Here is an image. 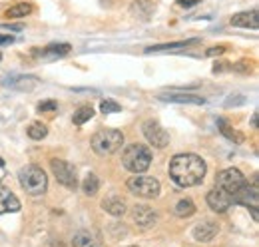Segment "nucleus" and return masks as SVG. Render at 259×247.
<instances>
[{
  "label": "nucleus",
  "instance_id": "f257e3e1",
  "mask_svg": "<svg viewBox=\"0 0 259 247\" xmlns=\"http://www.w3.org/2000/svg\"><path fill=\"white\" fill-rule=\"evenodd\" d=\"M207 166L195 154H178L169 161V178L180 187L199 185L205 178Z\"/></svg>",
  "mask_w": 259,
  "mask_h": 247
},
{
  "label": "nucleus",
  "instance_id": "f03ea898",
  "mask_svg": "<svg viewBox=\"0 0 259 247\" xmlns=\"http://www.w3.org/2000/svg\"><path fill=\"white\" fill-rule=\"evenodd\" d=\"M122 163L132 174H144L152 166V152L144 144H130L122 154Z\"/></svg>",
  "mask_w": 259,
  "mask_h": 247
},
{
  "label": "nucleus",
  "instance_id": "7ed1b4c3",
  "mask_svg": "<svg viewBox=\"0 0 259 247\" xmlns=\"http://www.w3.org/2000/svg\"><path fill=\"white\" fill-rule=\"evenodd\" d=\"M18 182L22 185V189L30 195H42L48 187V178L44 174L42 168L38 166H26L18 172Z\"/></svg>",
  "mask_w": 259,
  "mask_h": 247
},
{
  "label": "nucleus",
  "instance_id": "20e7f679",
  "mask_svg": "<svg viewBox=\"0 0 259 247\" xmlns=\"http://www.w3.org/2000/svg\"><path fill=\"white\" fill-rule=\"evenodd\" d=\"M92 150L98 155H112L124 144V134L120 130H100L92 136Z\"/></svg>",
  "mask_w": 259,
  "mask_h": 247
},
{
  "label": "nucleus",
  "instance_id": "39448f33",
  "mask_svg": "<svg viewBox=\"0 0 259 247\" xmlns=\"http://www.w3.org/2000/svg\"><path fill=\"white\" fill-rule=\"evenodd\" d=\"M128 189L134 195H138V197L154 199V197L160 195L162 185H160L158 180H154V178H150V176H140V174H138V176H134V178L128 180Z\"/></svg>",
  "mask_w": 259,
  "mask_h": 247
},
{
  "label": "nucleus",
  "instance_id": "423d86ee",
  "mask_svg": "<svg viewBox=\"0 0 259 247\" xmlns=\"http://www.w3.org/2000/svg\"><path fill=\"white\" fill-rule=\"evenodd\" d=\"M245 184H247L245 176H243L239 170H235V168H227L224 172H220L218 178H215V187H220V189H224L226 193H229V195L233 197V201H235L237 191Z\"/></svg>",
  "mask_w": 259,
  "mask_h": 247
},
{
  "label": "nucleus",
  "instance_id": "0eeeda50",
  "mask_svg": "<svg viewBox=\"0 0 259 247\" xmlns=\"http://www.w3.org/2000/svg\"><path fill=\"white\" fill-rule=\"evenodd\" d=\"M50 168H52V174L56 176L58 184H62L68 189H76L78 178H76V170H74L72 163H68L64 159H52Z\"/></svg>",
  "mask_w": 259,
  "mask_h": 247
},
{
  "label": "nucleus",
  "instance_id": "6e6552de",
  "mask_svg": "<svg viewBox=\"0 0 259 247\" xmlns=\"http://www.w3.org/2000/svg\"><path fill=\"white\" fill-rule=\"evenodd\" d=\"M144 136H146V140L154 146V148H158V150H163L167 144H169V134L165 132V128H163L160 122H156V120H148V122L144 124Z\"/></svg>",
  "mask_w": 259,
  "mask_h": 247
},
{
  "label": "nucleus",
  "instance_id": "1a4fd4ad",
  "mask_svg": "<svg viewBox=\"0 0 259 247\" xmlns=\"http://www.w3.org/2000/svg\"><path fill=\"white\" fill-rule=\"evenodd\" d=\"M132 217H134V221H136V225L140 229H150L158 221L156 212L150 205H146V203H136L134 210H132Z\"/></svg>",
  "mask_w": 259,
  "mask_h": 247
},
{
  "label": "nucleus",
  "instance_id": "9d476101",
  "mask_svg": "<svg viewBox=\"0 0 259 247\" xmlns=\"http://www.w3.org/2000/svg\"><path fill=\"white\" fill-rule=\"evenodd\" d=\"M231 203H235L233 197H231L229 193H226L224 189H220V187H213V189L207 193V205H209L213 212H218V214L227 212V210L231 208Z\"/></svg>",
  "mask_w": 259,
  "mask_h": 247
},
{
  "label": "nucleus",
  "instance_id": "9b49d317",
  "mask_svg": "<svg viewBox=\"0 0 259 247\" xmlns=\"http://www.w3.org/2000/svg\"><path fill=\"white\" fill-rule=\"evenodd\" d=\"M235 203H243V205H247L249 210H255L259 205V191H257V182H253V184H245L239 191H237V195H235Z\"/></svg>",
  "mask_w": 259,
  "mask_h": 247
},
{
  "label": "nucleus",
  "instance_id": "f8f14e48",
  "mask_svg": "<svg viewBox=\"0 0 259 247\" xmlns=\"http://www.w3.org/2000/svg\"><path fill=\"white\" fill-rule=\"evenodd\" d=\"M220 233V225L215 221H201L194 227V239L199 243H209Z\"/></svg>",
  "mask_w": 259,
  "mask_h": 247
},
{
  "label": "nucleus",
  "instance_id": "ddd939ff",
  "mask_svg": "<svg viewBox=\"0 0 259 247\" xmlns=\"http://www.w3.org/2000/svg\"><path fill=\"white\" fill-rule=\"evenodd\" d=\"M16 212H20L18 197L10 189L0 185V214H16Z\"/></svg>",
  "mask_w": 259,
  "mask_h": 247
},
{
  "label": "nucleus",
  "instance_id": "4468645a",
  "mask_svg": "<svg viewBox=\"0 0 259 247\" xmlns=\"http://www.w3.org/2000/svg\"><path fill=\"white\" fill-rule=\"evenodd\" d=\"M231 26H237V28H257L259 26V16L257 10H251V12H239L235 16H231Z\"/></svg>",
  "mask_w": 259,
  "mask_h": 247
},
{
  "label": "nucleus",
  "instance_id": "2eb2a0df",
  "mask_svg": "<svg viewBox=\"0 0 259 247\" xmlns=\"http://www.w3.org/2000/svg\"><path fill=\"white\" fill-rule=\"evenodd\" d=\"M160 100L174 102V104H195V106H203L205 104V100L201 96H195V94H160Z\"/></svg>",
  "mask_w": 259,
  "mask_h": 247
},
{
  "label": "nucleus",
  "instance_id": "dca6fc26",
  "mask_svg": "<svg viewBox=\"0 0 259 247\" xmlns=\"http://www.w3.org/2000/svg\"><path fill=\"white\" fill-rule=\"evenodd\" d=\"M132 14L136 16V18H140V20H150V16L154 14V10H156V4L152 2V0H134V4H132Z\"/></svg>",
  "mask_w": 259,
  "mask_h": 247
},
{
  "label": "nucleus",
  "instance_id": "f3484780",
  "mask_svg": "<svg viewBox=\"0 0 259 247\" xmlns=\"http://www.w3.org/2000/svg\"><path fill=\"white\" fill-rule=\"evenodd\" d=\"M38 80L34 76H14V78H8L4 82V86H10V88H16V90H22V92H30L36 88Z\"/></svg>",
  "mask_w": 259,
  "mask_h": 247
},
{
  "label": "nucleus",
  "instance_id": "a211bd4d",
  "mask_svg": "<svg viewBox=\"0 0 259 247\" xmlns=\"http://www.w3.org/2000/svg\"><path fill=\"white\" fill-rule=\"evenodd\" d=\"M102 210L114 217H120L126 214V201L122 197H106L102 201Z\"/></svg>",
  "mask_w": 259,
  "mask_h": 247
},
{
  "label": "nucleus",
  "instance_id": "6ab92c4d",
  "mask_svg": "<svg viewBox=\"0 0 259 247\" xmlns=\"http://www.w3.org/2000/svg\"><path fill=\"white\" fill-rule=\"evenodd\" d=\"M72 245L74 247H100V239L94 231H88V229H82L74 235L72 239Z\"/></svg>",
  "mask_w": 259,
  "mask_h": 247
},
{
  "label": "nucleus",
  "instance_id": "aec40b11",
  "mask_svg": "<svg viewBox=\"0 0 259 247\" xmlns=\"http://www.w3.org/2000/svg\"><path fill=\"white\" fill-rule=\"evenodd\" d=\"M199 40H186V42H171V44H158V46H150L146 48V54H152V52H176V50H182V48H188V46H194Z\"/></svg>",
  "mask_w": 259,
  "mask_h": 247
},
{
  "label": "nucleus",
  "instance_id": "412c9836",
  "mask_svg": "<svg viewBox=\"0 0 259 247\" xmlns=\"http://www.w3.org/2000/svg\"><path fill=\"white\" fill-rule=\"evenodd\" d=\"M218 128H220V132L226 136L229 142H233V144H241V142H243V136H241L239 132H235V130L229 126V122L224 120V118H218Z\"/></svg>",
  "mask_w": 259,
  "mask_h": 247
},
{
  "label": "nucleus",
  "instance_id": "4be33fe9",
  "mask_svg": "<svg viewBox=\"0 0 259 247\" xmlns=\"http://www.w3.org/2000/svg\"><path fill=\"white\" fill-rule=\"evenodd\" d=\"M68 52H70V44H50V46H46L42 52H36V54L50 56V58H58V56H64Z\"/></svg>",
  "mask_w": 259,
  "mask_h": 247
},
{
  "label": "nucleus",
  "instance_id": "5701e85b",
  "mask_svg": "<svg viewBox=\"0 0 259 247\" xmlns=\"http://www.w3.org/2000/svg\"><path fill=\"white\" fill-rule=\"evenodd\" d=\"M176 216L178 217H190V216H194L195 214V203L192 201V199H180L178 203H176Z\"/></svg>",
  "mask_w": 259,
  "mask_h": 247
},
{
  "label": "nucleus",
  "instance_id": "b1692460",
  "mask_svg": "<svg viewBox=\"0 0 259 247\" xmlns=\"http://www.w3.org/2000/svg\"><path fill=\"white\" fill-rule=\"evenodd\" d=\"M30 12H32V4L20 2V4L8 8V10H6V16H8V18H24V16H28Z\"/></svg>",
  "mask_w": 259,
  "mask_h": 247
},
{
  "label": "nucleus",
  "instance_id": "393cba45",
  "mask_svg": "<svg viewBox=\"0 0 259 247\" xmlns=\"http://www.w3.org/2000/svg\"><path fill=\"white\" fill-rule=\"evenodd\" d=\"M98 189H100V180H98L96 174H88L86 176V180L82 182V191L86 193V195H96Z\"/></svg>",
  "mask_w": 259,
  "mask_h": 247
},
{
  "label": "nucleus",
  "instance_id": "a878e982",
  "mask_svg": "<svg viewBox=\"0 0 259 247\" xmlns=\"http://www.w3.org/2000/svg\"><path fill=\"white\" fill-rule=\"evenodd\" d=\"M92 116H94L92 106H82V108H78V112H74L72 122H74V126H84L88 120H92Z\"/></svg>",
  "mask_w": 259,
  "mask_h": 247
},
{
  "label": "nucleus",
  "instance_id": "bb28decb",
  "mask_svg": "<svg viewBox=\"0 0 259 247\" xmlns=\"http://www.w3.org/2000/svg\"><path fill=\"white\" fill-rule=\"evenodd\" d=\"M28 136H30L32 140H44V138L48 136V128H46L44 124H32V126L28 128Z\"/></svg>",
  "mask_w": 259,
  "mask_h": 247
},
{
  "label": "nucleus",
  "instance_id": "cd10ccee",
  "mask_svg": "<svg viewBox=\"0 0 259 247\" xmlns=\"http://www.w3.org/2000/svg\"><path fill=\"white\" fill-rule=\"evenodd\" d=\"M100 110H102L104 114H116V112H122L120 104H116V102H112V100H104V102L100 104Z\"/></svg>",
  "mask_w": 259,
  "mask_h": 247
},
{
  "label": "nucleus",
  "instance_id": "c85d7f7f",
  "mask_svg": "<svg viewBox=\"0 0 259 247\" xmlns=\"http://www.w3.org/2000/svg\"><path fill=\"white\" fill-rule=\"evenodd\" d=\"M58 104L56 102H40L38 104V112H56Z\"/></svg>",
  "mask_w": 259,
  "mask_h": 247
},
{
  "label": "nucleus",
  "instance_id": "c756f323",
  "mask_svg": "<svg viewBox=\"0 0 259 247\" xmlns=\"http://www.w3.org/2000/svg\"><path fill=\"white\" fill-rule=\"evenodd\" d=\"M237 96H239V94H237ZM243 102H245L243 96H239V98H229V100L226 102V106L227 108H231V106H239V104H243Z\"/></svg>",
  "mask_w": 259,
  "mask_h": 247
},
{
  "label": "nucleus",
  "instance_id": "7c9ffc66",
  "mask_svg": "<svg viewBox=\"0 0 259 247\" xmlns=\"http://www.w3.org/2000/svg\"><path fill=\"white\" fill-rule=\"evenodd\" d=\"M224 52H226L224 46H213V48L207 50V56H220V54H224Z\"/></svg>",
  "mask_w": 259,
  "mask_h": 247
},
{
  "label": "nucleus",
  "instance_id": "2f4dec72",
  "mask_svg": "<svg viewBox=\"0 0 259 247\" xmlns=\"http://www.w3.org/2000/svg\"><path fill=\"white\" fill-rule=\"evenodd\" d=\"M12 42H14V36H10V34H0V46L12 44Z\"/></svg>",
  "mask_w": 259,
  "mask_h": 247
},
{
  "label": "nucleus",
  "instance_id": "473e14b6",
  "mask_svg": "<svg viewBox=\"0 0 259 247\" xmlns=\"http://www.w3.org/2000/svg\"><path fill=\"white\" fill-rule=\"evenodd\" d=\"M199 0H180L178 2V6H184V8H188V6H195Z\"/></svg>",
  "mask_w": 259,
  "mask_h": 247
},
{
  "label": "nucleus",
  "instance_id": "72a5a7b5",
  "mask_svg": "<svg viewBox=\"0 0 259 247\" xmlns=\"http://www.w3.org/2000/svg\"><path fill=\"white\" fill-rule=\"evenodd\" d=\"M4 28H8V30H22L24 26H22V24H6Z\"/></svg>",
  "mask_w": 259,
  "mask_h": 247
},
{
  "label": "nucleus",
  "instance_id": "f704fd0d",
  "mask_svg": "<svg viewBox=\"0 0 259 247\" xmlns=\"http://www.w3.org/2000/svg\"><path fill=\"white\" fill-rule=\"evenodd\" d=\"M251 128H257V112L251 116Z\"/></svg>",
  "mask_w": 259,
  "mask_h": 247
},
{
  "label": "nucleus",
  "instance_id": "c9c22d12",
  "mask_svg": "<svg viewBox=\"0 0 259 247\" xmlns=\"http://www.w3.org/2000/svg\"><path fill=\"white\" fill-rule=\"evenodd\" d=\"M130 247H136V245H130Z\"/></svg>",
  "mask_w": 259,
  "mask_h": 247
},
{
  "label": "nucleus",
  "instance_id": "e433bc0d",
  "mask_svg": "<svg viewBox=\"0 0 259 247\" xmlns=\"http://www.w3.org/2000/svg\"><path fill=\"white\" fill-rule=\"evenodd\" d=\"M0 60H2V56H0Z\"/></svg>",
  "mask_w": 259,
  "mask_h": 247
}]
</instances>
